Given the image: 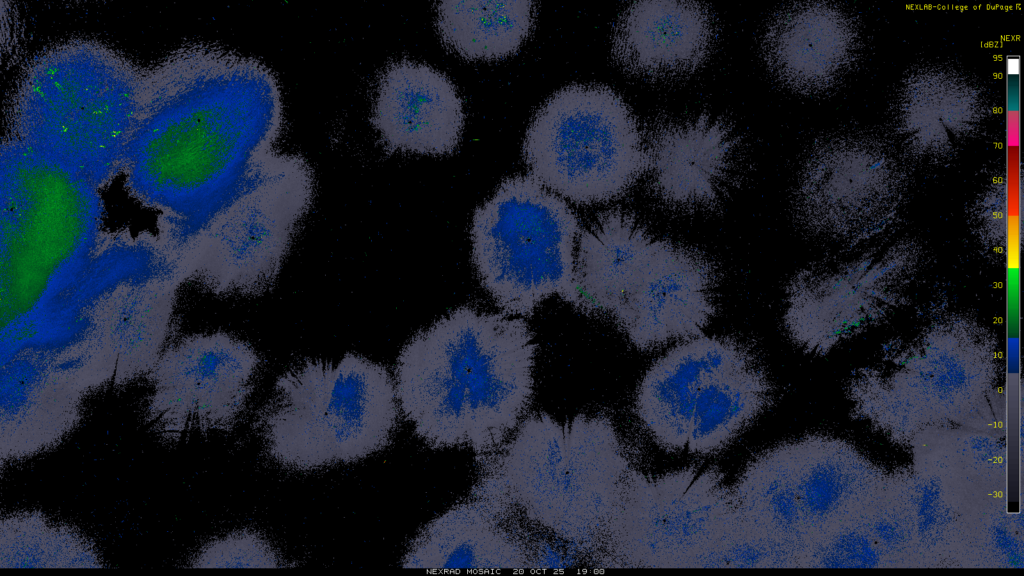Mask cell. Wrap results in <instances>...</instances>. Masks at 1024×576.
Here are the masks:
<instances>
[{
  "label": "cell",
  "instance_id": "obj_1",
  "mask_svg": "<svg viewBox=\"0 0 1024 576\" xmlns=\"http://www.w3.org/2000/svg\"><path fill=\"white\" fill-rule=\"evenodd\" d=\"M280 86L259 60L194 46L143 74L123 171L132 194L195 236L255 181L283 129Z\"/></svg>",
  "mask_w": 1024,
  "mask_h": 576
},
{
  "label": "cell",
  "instance_id": "obj_2",
  "mask_svg": "<svg viewBox=\"0 0 1024 576\" xmlns=\"http://www.w3.org/2000/svg\"><path fill=\"white\" fill-rule=\"evenodd\" d=\"M535 355L523 318L459 307L400 351L399 407L431 447L486 452L520 424L533 395Z\"/></svg>",
  "mask_w": 1024,
  "mask_h": 576
},
{
  "label": "cell",
  "instance_id": "obj_3",
  "mask_svg": "<svg viewBox=\"0 0 1024 576\" xmlns=\"http://www.w3.org/2000/svg\"><path fill=\"white\" fill-rule=\"evenodd\" d=\"M98 186L9 137L1 148V349L41 337L96 246Z\"/></svg>",
  "mask_w": 1024,
  "mask_h": 576
},
{
  "label": "cell",
  "instance_id": "obj_4",
  "mask_svg": "<svg viewBox=\"0 0 1024 576\" xmlns=\"http://www.w3.org/2000/svg\"><path fill=\"white\" fill-rule=\"evenodd\" d=\"M142 76L93 41L50 48L21 80L10 137L100 186L123 170Z\"/></svg>",
  "mask_w": 1024,
  "mask_h": 576
},
{
  "label": "cell",
  "instance_id": "obj_5",
  "mask_svg": "<svg viewBox=\"0 0 1024 576\" xmlns=\"http://www.w3.org/2000/svg\"><path fill=\"white\" fill-rule=\"evenodd\" d=\"M399 404L383 365L347 353L306 359L278 377L254 427L269 456L301 471L363 459L389 445Z\"/></svg>",
  "mask_w": 1024,
  "mask_h": 576
},
{
  "label": "cell",
  "instance_id": "obj_6",
  "mask_svg": "<svg viewBox=\"0 0 1024 576\" xmlns=\"http://www.w3.org/2000/svg\"><path fill=\"white\" fill-rule=\"evenodd\" d=\"M517 428L499 471L520 509L566 539L607 534L630 471L612 423L586 415L560 423L542 413Z\"/></svg>",
  "mask_w": 1024,
  "mask_h": 576
},
{
  "label": "cell",
  "instance_id": "obj_7",
  "mask_svg": "<svg viewBox=\"0 0 1024 576\" xmlns=\"http://www.w3.org/2000/svg\"><path fill=\"white\" fill-rule=\"evenodd\" d=\"M580 231L567 202L532 175L506 178L472 218V261L482 287L511 316L530 317L553 295L580 308Z\"/></svg>",
  "mask_w": 1024,
  "mask_h": 576
},
{
  "label": "cell",
  "instance_id": "obj_8",
  "mask_svg": "<svg viewBox=\"0 0 1024 576\" xmlns=\"http://www.w3.org/2000/svg\"><path fill=\"white\" fill-rule=\"evenodd\" d=\"M523 156L546 188L585 205L622 196L645 167L635 116L618 93L597 84L550 96L528 126Z\"/></svg>",
  "mask_w": 1024,
  "mask_h": 576
},
{
  "label": "cell",
  "instance_id": "obj_9",
  "mask_svg": "<svg viewBox=\"0 0 1024 576\" xmlns=\"http://www.w3.org/2000/svg\"><path fill=\"white\" fill-rule=\"evenodd\" d=\"M315 195L298 154L272 151L254 184L194 239L196 280L220 296L251 297L275 283Z\"/></svg>",
  "mask_w": 1024,
  "mask_h": 576
},
{
  "label": "cell",
  "instance_id": "obj_10",
  "mask_svg": "<svg viewBox=\"0 0 1024 576\" xmlns=\"http://www.w3.org/2000/svg\"><path fill=\"white\" fill-rule=\"evenodd\" d=\"M735 519L731 488L717 469L655 477L630 469L606 535L628 566L699 567Z\"/></svg>",
  "mask_w": 1024,
  "mask_h": 576
},
{
  "label": "cell",
  "instance_id": "obj_11",
  "mask_svg": "<svg viewBox=\"0 0 1024 576\" xmlns=\"http://www.w3.org/2000/svg\"><path fill=\"white\" fill-rule=\"evenodd\" d=\"M258 352L226 332L192 334L167 347L147 379L142 417L162 441L230 431L252 394Z\"/></svg>",
  "mask_w": 1024,
  "mask_h": 576
},
{
  "label": "cell",
  "instance_id": "obj_12",
  "mask_svg": "<svg viewBox=\"0 0 1024 576\" xmlns=\"http://www.w3.org/2000/svg\"><path fill=\"white\" fill-rule=\"evenodd\" d=\"M716 272L699 251L656 238L624 279L611 316L640 350L696 336L716 311Z\"/></svg>",
  "mask_w": 1024,
  "mask_h": 576
},
{
  "label": "cell",
  "instance_id": "obj_13",
  "mask_svg": "<svg viewBox=\"0 0 1024 576\" xmlns=\"http://www.w3.org/2000/svg\"><path fill=\"white\" fill-rule=\"evenodd\" d=\"M643 146V174L653 195L679 212L714 209L744 171L741 137L728 121L707 113L659 115L648 124Z\"/></svg>",
  "mask_w": 1024,
  "mask_h": 576
},
{
  "label": "cell",
  "instance_id": "obj_14",
  "mask_svg": "<svg viewBox=\"0 0 1024 576\" xmlns=\"http://www.w3.org/2000/svg\"><path fill=\"white\" fill-rule=\"evenodd\" d=\"M899 167L872 141L838 138L807 158L795 196L796 216L810 229L883 221L897 205Z\"/></svg>",
  "mask_w": 1024,
  "mask_h": 576
},
{
  "label": "cell",
  "instance_id": "obj_15",
  "mask_svg": "<svg viewBox=\"0 0 1024 576\" xmlns=\"http://www.w3.org/2000/svg\"><path fill=\"white\" fill-rule=\"evenodd\" d=\"M464 118L462 99L441 71L407 59L382 71L371 123L387 151L452 153L460 142Z\"/></svg>",
  "mask_w": 1024,
  "mask_h": 576
},
{
  "label": "cell",
  "instance_id": "obj_16",
  "mask_svg": "<svg viewBox=\"0 0 1024 576\" xmlns=\"http://www.w3.org/2000/svg\"><path fill=\"white\" fill-rule=\"evenodd\" d=\"M122 279L95 295L78 313L84 326L77 337L124 386L147 376L168 337L170 293L154 279Z\"/></svg>",
  "mask_w": 1024,
  "mask_h": 576
},
{
  "label": "cell",
  "instance_id": "obj_17",
  "mask_svg": "<svg viewBox=\"0 0 1024 576\" xmlns=\"http://www.w3.org/2000/svg\"><path fill=\"white\" fill-rule=\"evenodd\" d=\"M716 37L714 16L695 1L642 0L619 16L612 35V56L627 73L650 81H669L697 70Z\"/></svg>",
  "mask_w": 1024,
  "mask_h": 576
},
{
  "label": "cell",
  "instance_id": "obj_18",
  "mask_svg": "<svg viewBox=\"0 0 1024 576\" xmlns=\"http://www.w3.org/2000/svg\"><path fill=\"white\" fill-rule=\"evenodd\" d=\"M761 47L779 82L799 93L817 94L834 87L850 70L859 37L842 10L824 2H804L772 17Z\"/></svg>",
  "mask_w": 1024,
  "mask_h": 576
},
{
  "label": "cell",
  "instance_id": "obj_19",
  "mask_svg": "<svg viewBox=\"0 0 1024 576\" xmlns=\"http://www.w3.org/2000/svg\"><path fill=\"white\" fill-rule=\"evenodd\" d=\"M787 446L803 550L856 516L885 479L855 449L839 440L811 436Z\"/></svg>",
  "mask_w": 1024,
  "mask_h": 576
},
{
  "label": "cell",
  "instance_id": "obj_20",
  "mask_svg": "<svg viewBox=\"0 0 1024 576\" xmlns=\"http://www.w3.org/2000/svg\"><path fill=\"white\" fill-rule=\"evenodd\" d=\"M749 349L731 337L702 336L674 347L649 368L638 387L635 409L659 447L676 452L687 446L700 384Z\"/></svg>",
  "mask_w": 1024,
  "mask_h": 576
},
{
  "label": "cell",
  "instance_id": "obj_21",
  "mask_svg": "<svg viewBox=\"0 0 1024 576\" xmlns=\"http://www.w3.org/2000/svg\"><path fill=\"white\" fill-rule=\"evenodd\" d=\"M973 85L944 70L911 77L902 88L896 112L900 137L925 160H946L977 132L984 117Z\"/></svg>",
  "mask_w": 1024,
  "mask_h": 576
},
{
  "label": "cell",
  "instance_id": "obj_22",
  "mask_svg": "<svg viewBox=\"0 0 1024 576\" xmlns=\"http://www.w3.org/2000/svg\"><path fill=\"white\" fill-rule=\"evenodd\" d=\"M770 379L749 349L708 374L698 388L687 448L711 455L727 447L770 405Z\"/></svg>",
  "mask_w": 1024,
  "mask_h": 576
},
{
  "label": "cell",
  "instance_id": "obj_23",
  "mask_svg": "<svg viewBox=\"0 0 1024 576\" xmlns=\"http://www.w3.org/2000/svg\"><path fill=\"white\" fill-rule=\"evenodd\" d=\"M518 544L474 504H460L431 521L403 558L405 568L489 570L524 566Z\"/></svg>",
  "mask_w": 1024,
  "mask_h": 576
},
{
  "label": "cell",
  "instance_id": "obj_24",
  "mask_svg": "<svg viewBox=\"0 0 1024 576\" xmlns=\"http://www.w3.org/2000/svg\"><path fill=\"white\" fill-rule=\"evenodd\" d=\"M654 239L635 216L618 209L580 231L575 257L580 309L608 315L623 278Z\"/></svg>",
  "mask_w": 1024,
  "mask_h": 576
},
{
  "label": "cell",
  "instance_id": "obj_25",
  "mask_svg": "<svg viewBox=\"0 0 1024 576\" xmlns=\"http://www.w3.org/2000/svg\"><path fill=\"white\" fill-rule=\"evenodd\" d=\"M738 518L798 558L804 545L787 443L758 455L731 489Z\"/></svg>",
  "mask_w": 1024,
  "mask_h": 576
},
{
  "label": "cell",
  "instance_id": "obj_26",
  "mask_svg": "<svg viewBox=\"0 0 1024 576\" xmlns=\"http://www.w3.org/2000/svg\"><path fill=\"white\" fill-rule=\"evenodd\" d=\"M532 1H441L436 26L443 43L469 60L514 54L534 23Z\"/></svg>",
  "mask_w": 1024,
  "mask_h": 576
},
{
  "label": "cell",
  "instance_id": "obj_27",
  "mask_svg": "<svg viewBox=\"0 0 1024 576\" xmlns=\"http://www.w3.org/2000/svg\"><path fill=\"white\" fill-rule=\"evenodd\" d=\"M93 542L76 528L40 511H17L0 520V568H101Z\"/></svg>",
  "mask_w": 1024,
  "mask_h": 576
},
{
  "label": "cell",
  "instance_id": "obj_28",
  "mask_svg": "<svg viewBox=\"0 0 1024 576\" xmlns=\"http://www.w3.org/2000/svg\"><path fill=\"white\" fill-rule=\"evenodd\" d=\"M282 558L260 533L243 529L205 544L193 557V568H276Z\"/></svg>",
  "mask_w": 1024,
  "mask_h": 576
}]
</instances>
